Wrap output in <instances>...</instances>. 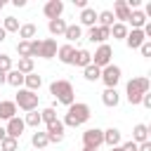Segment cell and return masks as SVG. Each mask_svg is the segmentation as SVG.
<instances>
[{"mask_svg":"<svg viewBox=\"0 0 151 151\" xmlns=\"http://www.w3.org/2000/svg\"><path fill=\"white\" fill-rule=\"evenodd\" d=\"M90 116H92V111H90V106L85 101H73L61 123H64V127H80V125H85L90 120Z\"/></svg>","mask_w":151,"mask_h":151,"instance_id":"cell-1","label":"cell"},{"mask_svg":"<svg viewBox=\"0 0 151 151\" xmlns=\"http://www.w3.org/2000/svg\"><path fill=\"white\" fill-rule=\"evenodd\" d=\"M151 90V83H149V78L146 76H139V78H132L127 85H125V94H127V101L134 106V104H139L142 101V97L146 94Z\"/></svg>","mask_w":151,"mask_h":151,"instance_id":"cell-2","label":"cell"},{"mask_svg":"<svg viewBox=\"0 0 151 151\" xmlns=\"http://www.w3.org/2000/svg\"><path fill=\"white\" fill-rule=\"evenodd\" d=\"M50 94H52L59 104H64V106H71V104L76 101V90H73V85H71L68 80H54V83L50 85Z\"/></svg>","mask_w":151,"mask_h":151,"instance_id":"cell-3","label":"cell"},{"mask_svg":"<svg viewBox=\"0 0 151 151\" xmlns=\"http://www.w3.org/2000/svg\"><path fill=\"white\" fill-rule=\"evenodd\" d=\"M14 104H17L19 109H24L26 113H28V111H35V109H38V94L21 87V90L17 92V97H14Z\"/></svg>","mask_w":151,"mask_h":151,"instance_id":"cell-4","label":"cell"},{"mask_svg":"<svg viewBox=\"0 0 151 151\" xmlns=\"http://www.w3.org/2000/svg\"><path fill=\"white\" fill-rule=\"evenodd\" d=\"M104 144V130H99V127H87L85 132H83V149H99Z\"/></svg>","mask_w":151,"mask_h":151,"instance_id":"cell-5","label":"cell"},{"mask_svg":"<svg viewBox=\"0 0 151 151\" xmlns=\"http://www.w3.org/2000/svg\"><path fill=\"white\" fill-rule=\"evenodd\" d=\"M120 66H116V64H109V66H104L101 68V83L106 85V87H111V90H116V85L120 83Z\"/></svg>","mask_w":151,"mask_h":151,"instance_id":"cell-6","label":"cell"},{"mask_svg":"<svg viewBox=\"0 0 151 151\" xmlns=\"http://www.w3.org/2000/svg\"><path fill=\"white\" fill-rule=\"evenodd\" d=\"M111 57H113V50H111V45H99L97 47V52L92 54V64L97 66V68H104V66H109L111 64Z\"/></svg>","mask_w":151,"mask_h":151,"instance_id":"cell-7","label":"cell"},{"mask_svg":"<svg viewBox=\"0 0 151 151\" xmlns=\"http://www.w3.org/2000/svg\"><path fill=\"white\" fill-rule=\"evenodd\" d=\"M42 14L52 21V19H61V14H64V2L61 0H47L45 2V7H42Z\"/></svg>","mask_w":151,"mask_h":151,"instance_id":"cell-8","label":"cell"},{"mask_svg":"<svg viewBox=\"0 0 151 151\" xmlns=\"http://www.w3.org/2000/svg\"><path fill=\"white\" fill-rule=\"evenodd\" d=\"M24 130H26V123H24V118L14 116V118H9V120H7V127H5L7 137H12V139H19Z\"/></svg>","mask_w":151,"mask_h":151,"instance_id":"cell-9","label":"cell"},{"mask_svg":"<svg viewBox=\"0 0 151 151\" xmlns=\"http://www.w3.org/2000/svg\"><path fill=\"white\" fill-rule=\"evenodd\" d=\"M109 38H111V28H104V26H92V28H87V40H92V42L104 45Z\"/></svg>","mask_w":151,"mask_h":151,"instance_id":"cell-10","label":"cell"},{"mask_svg":"<svg viewBox=\"0 0 151 151\" xmlns=\"http://www.w3.org/2000/svg\"><path fill=\"white\" fill-rule=\"evenodd\" d=\"M47 139H50V144L64 142V123L61 120H54V123L47 125Z\"/></svg>","mask_w":151,"mask_h":151,"instance_id":"cell-11","label":"cell"},{"mask_svg":"<svg viewBox=\"0 0 151 151\" xmlns=\"http://www.w3.org/2000/svg\"><path fill=\"white\" fill-rule=\"evenodd\" d=\"M125 42H127V47H130V50H139V47H142V42H146V38H144L142 28H132V31H127Z\"/></svg>","mask_w":151,"mask_h":151,"instance_id":"cell-12","label":"cell"},{"mask_svg":"<svg viewBox=\"0 0 151 151\" xmlns=\"http://www.w3.org/2000/svg\"><path fill=\"white\" fill-rule=\"evenodd\" d=\"M57 40L54 38H47V40H42L40 42V54L38 57H42V59H52V57H57Z\"/></svg>","mask_w":151,"mask_h":151,"instance_id":"cell-13","label":"cell"},{"mask_svg":"<svg viewBox=\"0 0 151 151\" xmlns=\"http://www.w3.org/2000/svg\"><path fill=\"white\" fill-rule=\"evenodd\" d=\"M113 17L118 19V24H125L130 19V7L125 5V0H116L113 2Z\"/></svg>","mask_w":151,"mask_h":151,"instance_id":"cell-14","label":"cell"},{"mask_svg":"<svg viewBox=\"0 0 151 151\" xmlns=\"http://www.w3.org/2000/svg\"><path fill=\"white\" fill-rule=\"evenodd\" d=\"M120 139H123V134H120L118 127H109V130H104V144H106L109 149L120 146Z\"/></svg>","mask_w":151,"mask_h":151,"instance_id":"cell-15","label":"cell"},{"mask_svg":"<svg viewBox=\"0 0 151 151\" xmlns=\"http://www.w3.org/2000/svg\"><path fill=\"white\" fill-rule=\"evenodd\" d=\"M101 101H104V106H109V109H116V106L120 104V94H118L116 90L106 87V90L101 92Z\"/></svg>","mask_w":151,"mask_h":151,"instance_id":"cell-16","label":"cell"},{"mask_svg":"<svg viewBox=\"0 0 151 151\" xmlns=\"http://www.w3.org/2000/svg\"><path fill=\"white\" fill-rule=\"evenodd\" d=\"M132 142H134V144L149 142V125H144V123H137V125L132 127Z\"/></svg>","mask_w":151,"mask_h":151,"instance_id":"cell-17","label":"cell"},{"mask_svg":"<svg viewBox=\"0 0 151 151\" xmlns=\"http://www.w3.org/2000/svg\"><path fill=\"white\" fill-rule=\"evenodd\" d=\"M64 38L68 40V45H73L76 40H80V38H83V28H80V24H68L66 31H64Z\"/></svg>","mask_w":151,"mask_h":151,"instance_id":"cell-18","label":"cell"},{"mask_svg":"<svg viewBox=\"0 0 151 151\" xmlns=\"http://www.w3.org/2000/svg\"><path fill=\"white\" fill-rule=\"evenodd\" d=\"M73 54H76V47L73 45H61L59 50H57V57H59V61L61 64H73Z\"/></svg>","mask_w":151,"mask_h":151,"instance_id":"cell-19","label":"cell"},{"mask_svg":"<svg viewBox=\"0 0 151 151\" xmlns=\"http://www.w3.org/2000/svg\"><path fill=\"white\" fill-rule=\"evenodd\" d=\"M80 24H83V26H87V28L97 26V12H94L92 7H85V9H80Z\"/></svg>","mask_w":151,"mask_h":151,"instance_id":"cell-20","label":"cell"},{"mask_svg":"<svg viewBox=\"0 0 151 151\" xmlns=\"http://www.w3.org/2000/svg\"><path fill=\"white\" fill-rule=\"evenodd\" d=\"M90 64H92V54H90L87 50H76V54H73V66L85 68V66H90Z\"/></svg>","mask_w":151,"mask_h":151,"instance_id":"cell-21","label":"cell"},{"mask_svg":"<svg viewBox=\"0 0 151 151\" xmlns=\"http://www.w3.org/2000/svg\"><path fill=\"white\" fill-rule=\"evenodd\" d=\"M24 90H31V92H38L40 90V85H42V78L33 71V73H28V76H24Z\"/></svg>","mask_w":151,"mask_h":151,"instance_id":"cell-22","label":"cell"},{"mask_svg":"<svg viewBox=\"0 0 151 151\" xmlns=\"http://www.w3.org/2000/svg\"><path fill=\"white\" fill-rule=\"evenodd\" d=\"M116 24V17L111 9H104V12H97V26H104V28H111Z\"/></svg>","mask_w":151,"mask_h":151,"instance_id":"cell-23","label":"cell"},{"mask_svg":"<svg viewBox=\"0 0 151 151\" xmlns=\"http://www.w3.org/2000/svg\"><path fill=\"white\" fill-rule=\"evenodd\" d=\"M17 116V104L14 101H0V120H9Z\"/></svg>","mask_w":151,"mask_h":151,"instance_id":"cell-24","label":"cell"},{"mask_svg":"<svg viewBox=\"0 0 151 151\" xmlns=\"http://www.w3.org/2000/svg\"><path fill=\"white\" fill-rule=\"evenodd\" d=\"M66 21L64 19H52V21H47V31L52 33V35H64V31H66Z\"/></svg>","mask_w":151,"mask_h":151,"instance_id":"cell-25","label":"cell"},{"mask_svg":"<svg viewBox=\"0 0 151 151\" xmlns=\"http://www.w3.org/2000/svg\"><path fill=\"white\" fill-rule=\"evenodd\" d=\"M127 21L132 24V28H142V26H144V24H146L149 19L144 17V12H142V9H132V12H130V19H127Z\"/></svg>","mask_w":151,"mask_h":151,"instance_id":"cell-26","label":"cell"},{"mask_svg":"<svg viewBox=\"0 0 151 151\" xmlns=\"http://www.w3.org/2000/svg\"><path fill=\"white\" fill-rule=\"evenodd\" d=\"M35 33H38L35 24H24V26H19V38H21V40H33Z\"/></svg>","mask_w":151,"mask_h":151,"instance_id":"cell-27","label":"cell"},{"mask_svg":"<svg viewBox=\"0 0 151 151\" xmlns=\"http://www.w3.org/2000/svg\"><path fill=\"white\" fill-rule=\"evenodd\" d=\"M83 76H85V80L94 83V80H99V78H101V68H97L94 64H90V66H85V68H83Z\"/></svg>","mask_w":151,"mask_h":151,"instance_id":"cell-28","label":"cell"},{"mask_svg":"<svg viewBox=\"0 0 151 151\" xmlns=\"http://www.w3.org/2000/svg\"><path fill=\"white\" fill-rule=\"evenodd\" d=\"M2 31H5V33H19V19H17V17H5Z\"/></svg>","mask_w":151,"mask_h":151,"instance_id":"cell-29","label":"cell"},{"mask_svg":"<svg viewBox=\"0 0 151 151\" xmlns=\"http://www.w3.org/2000/svg\"><path fill=\"white\" fill-rule=\"evenodd\" d=\"M125 35H127V26L116 21V24L111 26V38H113V40H125Z\"/></svg>","mask_w":151,"mask_h":151,"instance_id":"cell-30","label":"cell"},{"mask_svg":"<svg viewBox=\"0 0 151 151\" xmlns=\"http://www.w3.org/2000/svg\"><path fill=\"white\" fill-rule=\"evenodd\" d=\"M7 83H9L12 87H19V90H21V85H24V76H21L17 68H12V71H7Z\"/></svg>","mask_w":151,"mask_h":151,"instance_id":"cell-31","label":"cell"},{"mask_svg":"<svg viewBox=\"0 0 151 151\" xmlns=\"http://www.w3.org/2000/svg\"><path fill=\"white\" fill-rule=\"evenodd\" d=\"M31 144H33L35 149H45V146L50 144V139H47V132H33V137H31Z\"/></svg>","mask_w":151,"mask_h":151,"instance_id":"cell-32","label":"cell"},{"mask_svg":"<svg viewBox=\"0 0 151 151\" xmlns=\"http://www.w3.org/2000/svg\"><path fill=\"white\" fill-rule=\"evenodd\" d=\"M17 71H19L21 76H28V73H33V59H28V57L19 59V64H17Z\"/></svg>","mask_w":151,"mask_h":151,"instance_id":"cell-33","label":"cell"},{"mask_svg":"<svg viewBox=\"0 0 151 151\" xmlns=\"http://www.w3.org/2000/svg\"><path fill=\"white\" fill-rule=\"evenodd\" d=\"M24 123H26L28 127H35V130H38V125L42 123V120H40V111H38V109H35V111H28L26 118H24Z\"/></svg>","mask_w":151,"mask_h":151,"instance_id":"cell-34","label":"cell"},{"mask_svg":"<svg viewBox=\"0 0 151 151\" xmlns=\"http://www.w3.org/2000/svg\"><path fill=\"white\" fill-rule=\"evenodd\" d=\"M40 120H42L45 125H50V123H54V120H59V118H57V111H54L52 106H47V109L40 111Z\"/></svg>","mask_w":151,"mask_h":151,"instance_id":"cell-35","label":"cell"},{"mask_svg":"<svg viewBox=\"0 0 151 151\" xmlns=\"http://www.w3.org/2000/svg\"><path fill=\"white\" fill-rule=\"evenodd\" d=\"M17 52H19V59H24V57L31 59V40H19L17 42Z\"/></svg>","mask_w":151,"mask_h":151,"instance_id":"cell-36","label":"cell"},{"mask_svg":"<svg viewBox=\"0 0 151 151\" xmlns=\"http://www.w3.org/2000/svg\"><path fill=\"white\" fill-rule=\"evenodd\" d=\"M0 151H19V139L5 137V139L0 142Z\"/></svg>","mask_w":151,"mask_h":151,"instance_id":"cell-37","label":"cell"},{"mask_svg":"<svg viewBox=\"0 0 151 151\" xmlns=\"http://www.w3.org/2000/svg\"><path fill=\"white\" fill-rule=\"evenodd\" d=\"M0 71H12V57L9 54H0Z\"/></svg>","mask_w":151,"mask_h":151,"instance_id":"cell-38","label":"cell"},{"mask_svg":"<svg viewBox=\"0 0 151 151\" xmlns=\"http://www.w3.org/2000/svg\"><path fill=\"white\" fill-rule=\"evenodd\" d=\"M40 42H42V40H38V38H33V40H31V59L40 54Z\"/></svg>","mask_w":151,"mask_h":151,"instance_id":"cell-39","label":"cell"},{"mask_svg":"<svg viewBox=\"0 0 151 151\" xmlns=\"http://www.w3.org/2000/svg\"><path fill=\"white\" fill-rule=\"evenodd\" d=\"M139 52H142V57H151V40H146V42H142V47H139Z\"/></svg>","mask_w":151,"mask_h":151,"instance_id":"cell-40","label":"cell"},{"mask_svg":"<svg viewBox=\"0 0 151 151\" xmlns=\"http://www.w3.org/2000/svg\"><path fill=\"white\" fill-rule=\"evenodd\" d=\"M120 151H137V144H134V142L130 139V142H125V144L120 146Z\"/></svg>","mask_w":151,"mask_h":151,"instance_id":"cell-41","label":"cell"},{"mask_svg":"<svg viewBox=\"0 0 151 151\" xmlns=\"http://www.w3.org/2000/svg\"><path fill=\"white\" fill-rule=\"evenodd\" d=\"M139 104H142V106H144V109H151V94H149V92H146V94H144V97H142V101H139Z\"/></svg>","mask_w":151,"mask_h":151,"instance_id":"cell-42","label":"cell"},{"mask_svg":"<svg viewBox=\"0 0 151 151\" xmlns=\"http://www.w3.org/2000/svg\"><path fill=\"white\" fill-rule=\"evenodd\" d=\"M137 151H151V142H142V144H137Z\"/></svg>","mask_w":151,"mask_h":151,"instance_id":"cell-43","label":"cell"},{"mask_svg":"<svg viewBox=\"0 0 151 151\" xmlns=\"http://www.w3.org/2000/svg\"><path fill=\"white\" fill-rule=\"evenodd\" d=\"M73 5L80 7V9H85V7H87V0H73Z\"/></svg>","mask_w":151,"mask_h":151,"instance_id":"cell-44","label":"cell"},{"mask_svg":"<svg viewBox=\"0 0 151 151\" xmlns=\"http://www.w3.org/2000/svg\"><path fill=\"white\" fill-rule=\"evenodd\" d=\"M12 5H14V7H24V5H26V0H12Z\"/></svg>","mask_w":151,"mask_h":151,"instance_id":"cell-45","label":"cell"},{"mask_svg":"<svg viewBox=\"0 0 151 151\" xmlns=\"http://www.w3.org/2000/svg\"><path fill=\"white\" fill-rule=\"evenodd\" d=\"M2 83H7V73H5V71H0V85H2Z\"/></svg>","mask_w":151,"mask_h":151,"instance_id":"cell-46","label":"cell"},{"mask_svg":"<svg viewBox=\"0 0 151 151\" xmlns=\"http://www.w3.org/2000/svg\"><path fill=\"white\" fill-rule=\"evenodd\" d=\"M5 137H7V132H5V127H2V125H0V142H2V139H5Z\"/></svg>","mask_w":151,"mask_h":151,"instance_id":"cell-47","label":"cell"},{"mask_svg":"<svg viewBox=\"0 0 151 151\" xmlns=\"http://www.w3.org/2000/svg\"><path fill=\"white\" fill-rule=\"evenodd\" d=\"M5 38H7V33H5V31H2V26H0V42H2Z\"/></svg>","mask_w":151,"mask_h":151,"instance_id":"cell-48","label":"cell"},{"mask_svg":"<svg viewBox=\"0 0 151 151\" xmlns=\"http://www.w3.org/2000/svg\"><path fill=\"white\" fill-rule=\"evenodd\" d=\"M109 151H120V146H113V149H109Z\"/></svg>","mask_w":151,"mask_h":151,"instance_id":"cell-49","label":"cell"},{"mask_svg":"<svg viewBox=\"0 0 151 151\" xmlns=\"http://www.w3.org/2000/svg\"><path fill=\"white\" fill-rule=\"evenodd\" d=\"M2 7H5V0H0V9H2Z\"/></svg>","mask_w":151,"mask_h":151,"instance_id":"cell-50","label":"cell"},{"mask_svg":"<svg viewBox=\"0 0 151 151\" xmlns=\"http://www.w3.org/2000/svg\"><path fill=\"white\" fill-rule=\"evenodd\" d=\"M80 151H94V149H80Z\"/></svg>","mask_w":151,"mask_h":151,"instance_id":"cell-51","label":"cell"}]
</instances>
